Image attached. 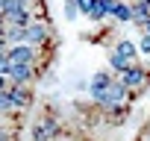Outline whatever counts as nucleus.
Wrapping results in <instances>:
<instances>
[{"mask_svg": "<svg viewBox=\"0 0 150 141\" xmlns=\"http://www.w3.org/2000/svg\"><path fill=\"white\" fill-rule=\"evenodd\" d=\"M135 141H150V121L141 126V132H138V138H135Z\"/></svg>", "mask_w": 150, "mask_h": 141, "instance_id": "nucleus-1", "label": "nucleus"}]
</instances>
